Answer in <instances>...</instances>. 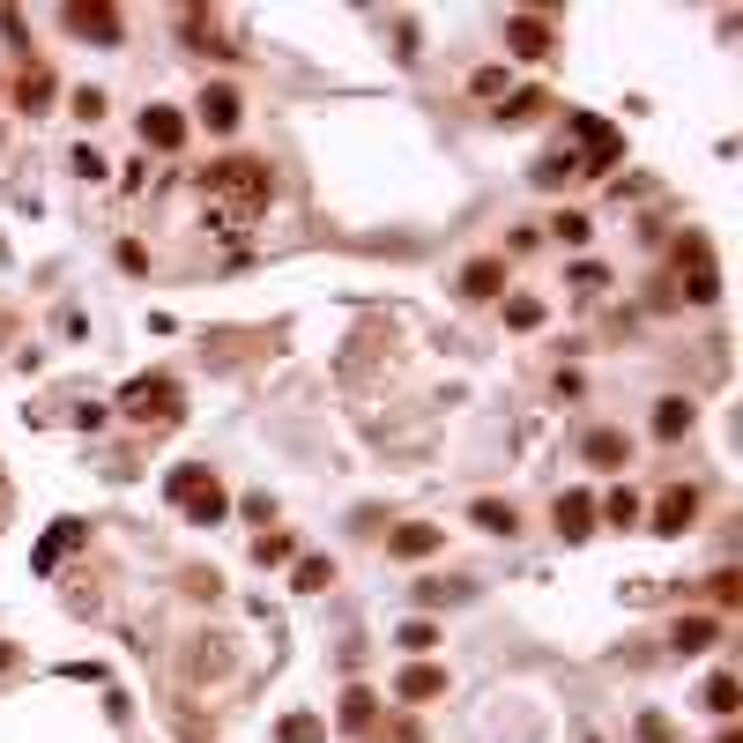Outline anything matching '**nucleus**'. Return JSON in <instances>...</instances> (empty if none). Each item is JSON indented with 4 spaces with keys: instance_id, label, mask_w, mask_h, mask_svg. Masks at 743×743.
<instances>
[{
    "instance_id": "obj_14",
    "label": "nucleus",
    "mask_w": 743,
    "mask_h": 743,
    "mask_svg": "<svg viewBox=\"0 0 743 743\" xmlns=\"http://www.w3.org/2000/svg\"><path fill=\"white\" fill-rule=\"evenodd\" d=\"M395 699H409V706H417V699H446V669L439 662H409L395 676Z\"/></svg>"
},
{
    "instance_id": "obj_19",
    "label": "nucleus",
    "mask_w": 743,
    "mask_h": 743,
    "mask_svg": "<svg viewBox=\"0 0 743 743\" xmlns=\"http://www.w3.org/2000/svg\"><path fill=\"white\" fill-rule=\"evenodd\" d=\"M684 431H692V401H684V395L654 401V439H684Z\"/></svg>"
},
{
    "instance_id": "obj_30",
    "label": "nucleus",
    "mask_w": 743,
    "mask_h": 743,
    "mask_svg": "<svg viewBox=\"0 0 743 743\" xmlns=\"http://www.w3.org/2000/svg\"><path fill=\"white\" fill-rule=\"evenodd\" d=\"M253 558H261V566H291L297 543H291V536H253Z\"/></svg>"
},
{
    "instance_id": "obj_32",
    "label": "nucleus",
    "mask_w": 743,
    "mask_h": 743,
    "mask_svg": "<svg viewBox=\"0 0 743 743\" xmlns=\"http://www.w3.org/2000/svg\"><path fill=\"white\" fill-rule=\"evenodd\" d=\"M74 120H104V90L82 82V90H74Z\"/></svg>"
},
{
    "instance_id": "obj_34",
    "label": "nucleus",
    "mask_w": 743,
    "mask_h": 743,
    "mask_svg": "<svg viewBox=\"0 0 743 743\" xmlns=\"http://www.w3.org/2000/svg\"><path fill=\"white\" fill-rule=\"evenodd\" d=\"M640 736H647V743H676V729H669L662 714H647V721H640Z\"/></svg>"
},
{
    "instance_id": "obj_15",
    "label": "nucleus",
    "mask_w": 743,
    "mask_h": 743,
    "mask_svg": "<svg viewBox=\"0 0 743 743\" xmlns=\"http://www.w3.org/2000/svg\"><path fill=\"white\" fill-rule=\"evenodd\" d=\"M335 721H343V736H365L372 721H379V692H372V684H349V692H343V714H335Z\"/></svg>"
},
{
    "instance_id": "obj_22",
    "label": "nucleus",
    "mask_w": 743,
    "mask_h": 743,
    "mask_svg": "<svg viewBox=\"0 0 743 743\" xmlns=\"http://www.w3.org/2000/svg\"><path fill=\"white\" fill-rule=\"evenodd\" d=\"M536 186H566V179H580V164H572V149H550V156H536Z\"/></svg>"
},
{
    "instance_id": "obj_27",
    "label": "nucleus",
    "mask_w": 743,
    "mask_h": 743,
    "mask_svg": "<svg viewBox=\"0 0 743 743\" xmlns=\"http://www.w3.org/2000/svg\"><path fill=\"white\" fill-rule=\"evenodd\" d=\"M275 743H327V721L320 714H291L283 729H275Z\"/></svg>"
},
{
    "instance_id": "obj_7",
    "label": "nucleus",
    "mask_w": 743,
    "mask_h": 743,
    "mask_svg": "<svg viewBox=\"0 0 743 743\" xmlns=\"http://www.w3.org/2000/svg\"><path fill=\"white\" fill-rule=\"evenodd\" d=\"M506 45H513V60H550L558 30H550V16H506Z\"/></svg>"
},
{
    "instance_id": "obj_29",
    "label": "nucleus",
    "mask_w": 743,
    "mask_h": 743,
    "mask_svg": "<svg viewBox=\"0 0 743 743\" xmlns=\"http://www.w3.org/2000/svg\"><path fill=\"white\" fill-rule=\"evenodd\" d=\"M706 594H714V610H736V602H743V572H736V566H721L714 580H706Z\"/></svg>"
},
{
    "instance_id": "obj_36",
    "label": "nucleus",
    "mask_w": 743,
    "mask_h": 743,
    "mask_svg": "<svg viewBox=\"0 0 743 743\" xmlns=\"http://www.w3.org/2000/svg\"><path fill=\"white\" fill-rule=\"evenodd\" d=\"M721 743H743V736H736V729H721Z\"/></svg>"
},
{
    "instance_id": "obj_13",
    "label": "nucleus",
    "mask_w": 743,
    "mask_h": 743,
    "mask_svg": "<svg viewBox=\"0 0 743 743\" xmlns=\"http://www.w3.org/2000/svg\"><path fill=\"white\" fill-rule=\"evenodd\" d=\"M550 520H558V536H566V543H580V536H594V498L588 491H566L558 506H550Z\"/></svg>"
},
{
    "instance_id": "obj_25",
    "label": "nucleus",
    "mask_w": 743,
    "mask_h": 743,
    "mask_svg": "<svg viewBox=\"0 0 743 743\" xmlns=\"http://www.w3.org/2000/svg\"><path fill=\"white\" fill-rule=\"evenodd\" d=\"M395 647H401V654H431V647H439V624H431V618H409L395 632Z\"/></svg>"
},
{
    "instance_id": "obj_2",
    "label": "nucleus",
    "mask_w": 743,
    "mask_h": 743,
    "mask_svg": "<svg viewBox=\"0 0 743 743\" xmlns=\"http://www.w3.org/2000/svg\"><path fill=\"white\" fill-rule=\"evenodd\" d=\"M566 134L580 149H572V164H580V172H610V164H618V149H624V134L610 120H594V112H566Z\"/></svg>"
},
{
    "instance_id": "obj_23",
    "label": "nucleus",
    "mask_w": 743,
    "mask_h": 743,
    "mask_svg": "<svg viewBox=\"0 0 743 743\" xmlns=\"http://www.w3.org/2000/svg\"><path fill=\"white\" fill-rule=\"evenodd\" d=\"M536 112H543V90H520V98H506V104H498L491 120H498V126H528Z\"/></svg>"
},
{
    "instance_id": "obj_26",
    "label": "nucleus",
    "mask_w": 743,
    "mask_h": 743,
    "mask_svg": "<svg viewBox=\"0 0 743 743\" xmlns=\"http://www.w3.org/2000/svg\"><path fill=\"white\" fill-rule=\"evenodd\" d=\"M16 104H23V112H45V104H52V74H45V68H30L23 82H16Z\"/></svg>"
},
{
    "instance_id": "obj_6",
    "label": "nucleus",
    "mask_w": 743,
    "mask_h": 743,
    "mask_svg": "<svg viewBox=\"0 0 743 743\" xmlns=\"http://www.w3.org/2000/svg\"><path fill=\"white\" fill-rule=\"evenodd\" d=\"M699 506H706V498H699L692 484H669V491L654 498V513H647V520H654V536H684V528L699 520Z\"/></svg>"
},
{
    "instance_id": "obj_11",
    "label": "nucleus",
    "mask_w": 743,
    "mask_h": 743,
    "mask_svg": "<svg viewBox=\"0 0 743 743\" xmlns=\"http://www.w3.org/2000/svg\"><path fill=\"white\" fill-rule=\"evenodd\" d=\"M439 543H446V528H431V520H401L395 536H387V558H431Z\"/></svg>"
},
{
    "instance_id": "obj_28",
    "label": "nucleus",
    "mask_w": 743,
    "mask_h": 743,
    "mask_svg": "<svg viewBox=\"0 0 743 743\" xmlns=\"http://www.w3.org/2000/svg\"><path fill=\"white\" fill-rule=\"evenodd\" d=\"M594 513L610 520V528H640V498H632V491H610L602 506H594Z\"/></svg>"
},
{
    "instance_id": "obj_3",
    "label": "nucleus",
    "mask_w": 743,
    "mask_h": 743,
    "mask_svg": "<svg viewBox=\"0 0 743 743\" xmlns=\"http://www.w3.org/2000/svg\"><path fill=\"white\" fill-rule=\"evenodd\" d=\"M172 506H186V513L201 520V528H216L223 520V484H216V469H172Z\"/></svg>"
},
{
    "instance_id": "obj_5",
    "label": "nucleus",
    "mask_w": 743,
    "mask_h": 743,
    "mask_svg": "<svg viewBox=\"0 0 743 743\" xmlns=\"http://www.w3.org/2000/svg\"><path fill=\"white\" fill-rule=\"evenodd\" d=\"M60 23H68L74 38H98V45H120L126 38V16L120 8H104V0H90V8H60Z\"/></svg>"
},
{
    "instance_id": "obj_20",
    "label": "nucleus",
    "mask_w": 743,
    "mask_h": 743,
    "mask_svg": "<svg viewBox=\"0 0 743 743\" xmlns=\"http://www.w3.org/2000/svg\"><path fill=\"white\" fill-rule=\"evenodd\" d=\"M291 588H297V594H320V588H335V558H320V550H313V558H297Z\"/></svg>"
},
{
    "instance_id": "obj_16",
    "label": "nucleus",
    "mask_w": 743,
    "mask_h": 743,
    "mask_svg": "<svg viewBox=\"0 0 743 743\" xmlns=\"http://www.w3.org/2000/svg\"><path fill=\"white\" fill-rule=\"evenodd\" d=\"M469 520L484 528V536H513V528H520V506H513V498H469Z\"/></svg>"
},
{
    "instance_id": "obj_9",
    "label": "nucleus",
    "mask_w": 743,
    "mask_h": 743,
    "mask_svg": "<svg viewBox=\"0 0 743 743\" xmlns=\"http://www.w3.org/2000/svg\"><path fill=\"white\" fill-rule=\"evenodd\" d=\"M126 417H134V424L179 417V387H172V379H142V387H126Z\"/></svg>"
},
{
    "instance_id": "obj_12",
    "label": "nucleus",
    "mask_w": 743,
    "mask_h": 743,
    "mask_svg": "<svg viewBox=\"0 0 743 743\" xmlns=\"http://www.w3.org/2000/svg\"><path fill=\"white\" fill-rule=\"evenodd\" d=\"M179 142H186V120H179L172 104H149L142 112V149H164V156H172Z\"/></svg>"
},
{
    "instance_id": "obj_4",
    "label": "nucleus",
    "mask_w": 743,
    "mask_h": 743,
    "mask_svg": "<svg viewBox=\"0 0 743 743\" xmlns=\"http://www.w3.org/2000/svg\"><path fill=\"white\" fill-rule=\"evenodd\" d=\"M194 120L208 126V134H238V120H246V98H238L231 82H201V98H194Z\"/></svg>"
},
{
    "instance_id": "obj_33",
    "label": "nucleus",
    "mask_w": 743,
    "mask_h": 743,
    "mask_svg": "<svg viewBox=\"0 0 743 743\" xmlns=\"http://www.w3.org/2000/svg\"><path fill=\"white\" fill-rule=\"evenodd\" d=\"M469 90H476V98H498V90H506V68H476Z\"/></svg>"
},
{
    "instance_id": "obj_17",
    "label": "nucleus",
    "mask_w": 743,
    "mask_h": 743,
    "mask_svg": "<svg viewBox=\"0 0 743 743\" xmlns=\"http://www.w3.org/2000/svg\"><path fill=\"white\" fill-rule=\"evenodd\" d=\"M714 640H721V618H676L669 624V647H676V654H706Z\"/></svg>"
},
{
    "instance_id": "obj_31",
    "label": "nucleus",
    "mask_w": 743,
    "mask_h": 743,
    "mask_svg": "<svg viewBox=\"0 0 743 743\" xmlns=\"http://www.w3.org/2000/svg\"><path fill=\"white\" fill-rule=\"evenodd\" d=\"M506 327H543V297H506Z\"/></svg>"
},
{
    "instance_id": "obj_37",
    "label": "nucleus",
    "mask_w": 743,
    "mask_h": 743,
    "mask_svg": "<svg viewBox=\"0 0 743 743\" xmlns=\"http://www.w3.org/2000/svg\"><path fill=\"white\" fill-rule=\"evenodd\" d=\"M588 743H594V736H588Z\"/></svg>"
},
{
    "instance_id": "obj_35",
    "label": "nucleus",
    "mask_w": 743,
    "mask_h": 743,
    "mask_svg": "<svg viewBox=\"0 0 743 743\" xmlns=\"http://www.w3.org/2000/svg\"><path fill=\"white\" fill-rule=\"evenodd\" d=\"M16 662H23V647H16V640H0V669H16Z\"/></svg>"
},
{
    "instance_id": "obj_8",
    "label": "nucleus",
    "mask_w": 743,
    "mask_h": 743,
    "mask_svg": "<svg viewBox=\"0 0 743 743\" xmlns=\"http://www.w3.org/2000/svg\"><path fill=\"white\" fill-rule=\"evenodd\" d=\"M580 461L588 469H632V439H624L618 424H594L588 439H580Z\"/></svg>"
},
{
    "instance_id": "obj_18",
    "label": "nucleus",
    "mask_w": 743,
    "mask_h": 743,
    "mask_svg": "<svg viewBox=\"0 0 743 743\" xmlns=\"http://www.w3.org/2000/svg\"><path fill=\"white\" fill-rule=\"evenodd\" d=\"M736 699H743V684L729 676V669H721V676H706V692H699V706H706L714 721H736Z\"/></svg>"
},
{
    "instance_id": "obj_1",
    "label": "nucleus",
    "mask_w": 743,
    "mask_h": 743,
    "mask_svg": "<svg viewBox=\"0 0 743 743\" xmlns=\"http://www.w3.org/2000/svg\"><path fill=\"white\" fill-rule=\"evenodd\" d=\"M201 194H223L238 216H261V208H268V194H275V179H268V164H261V156H223V164H208V172H201Z\"/></svg>"
},
{
    "instance_id": "obj_21",
    "label": "nucleus",
    "mask_w": 743,
    "mask_h": 743,
    "mask_svg": "<svg viewBox=\"0 0 743 743\" xmlns=\"http://www.w3.org/2000/svg\"><path fill=\"white\" fill-rule=\"evenodd\" d=\"M543 231H550V238H558V246H588V238H594V223L580 216V208H558V216H550Z\"/></svg>"
},
{
    "instance_id": "obj_10",
    "label": "nucleus",
    "mask_w": 743,
    "mask_h": 743,
    "mask_svg": "<svg viewBox=\"0 0 743 743\" xmlns=\"http://www.w3.org/2000/svg\"><path fill=\"white\" fill-rule=\"evenodd\" d=\"M454 291L469 297V305H484V297L506 291V253H484V261H469V268L454 275Z\"/></svg>"
},
{
    "instance_id": "obj_24",
    "label": "nucleus",
    "mask_w": 743,
    "mask_h": 743,
    "mask_svg": "<svg viewBox=\"0 0 743 743\" xmlns=\"http://www.w3.org/2000/svg\"><path fill=\"white\" fill-rule=\"evenodd\" d=\"M469 580H417V602H424V610H439V602H469Z\"/></svg>"
}]
</instances>
